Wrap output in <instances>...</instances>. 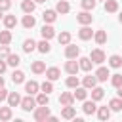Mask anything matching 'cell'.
I'll use <instances>...</instances> for the list:
<instances>
[{
    "mask_svg": "<svg viewBox=\"0 0 122 122\" xmlns=\"http://www.w3.org/2000/svg\"><path fill=\"white\" fill-rule=\"evenodd\" d=\"M8 55H10V48L4 46V44H0V59H6Z\"/></svg>",
    "mask_w": 122,
    "mask_h": 122,
    "instance_id": "obj_43",
    "label": "cell"
},
{
    "mask_svg": "<svg viewBox=\"0 0 122 122\" xmlns=\"http://www.w3.org/2000/svg\"><path fill=\"white\" fill-rule=\"evenodd\" d=\"M30 69H32L34 74H42V72H46V63L44 61H34Z\"/></svg>",
    "mask_w": 122,
    "mask_h": 122,
    "instance_id": "obj_22",
    "label": "cell"
},
{
    "mask_svg": "<svg viewBox=\"0 0 122 122\" xmlns=\"http://www.w3.org/2000/svg\"><path fill=\"white\" fill-rule=\"evenodd\" d=\"M97 118L99 120H109L111 118V107H99L97 109Z\"/></svg>",
    "mask_w": 122,
    "mask_h": 122,
    "instance_id": "obj_21",
    "label": "cell"
},
{
    "mask_svg": "<svg viewBox=\"0 0 122 122\" xmlns=\"http://www.w3.org/2000/svg\"><path fill=\"white\" fill-rule=\"evenodd\" d=\"M0 17H2V10H0Z\"/></svg>",
    "mask_w": 122,
    "mask_h": 122,
    "instance_id": "obj_51",
    "label": "cell"
},
{
    "mask_svg": "<svg viewBox=\"0 0 122 122\" xmlns=\"http://www.w3.org/2000/svg\"><path fill=\"white\" fill-rule=\"evenodd\" d=\"M80 4H82V8H84L86 11H90V10H93V8H95V0H82Z\"/></svg>",
    "mask_w": 122,
    "mask_h": 122,
    "instance_id": "obj_41",
    "label": "cell"
},
{
    "mask_svg": "<svg viewBox=\"0 0 122 122\" xmlns=\"http://www.w3.org/2000/svg\"><path fill=\"white\" fill-rule=\"evenodd\" d=\"M2 86H4V78L0 76V88H2Z\"/></svg>",
    "mask_w": 122,
    "mask_h": 122,
    "instance_id": "obj_48",
    "label": "cell"
},
{
    "mask_svg": "<svg viewBox=\"0 0 122 122\" xmlns=\"http://www.w3.org/2000/svg\"><path fill=\"white\" fill-rule=\"evenodd\" d=\"M109 65L114 67V69L122 67V57H120V55H111V57H109Z\"/></svg>",
    "mask_w": 122,
    "mask_h": 122,
    "instance_id": "obj_36",
    "label": "cell"
},
{
    "mask_svg": "<svg viewBox=\"0 0 122 122\" xmlns=\"http://www.w3.org/2000/svg\"><path fill=\"white\" fill-rule=\"evenodd\" d=\"M34 2H36V4H42V2H46V0H34Z\"/></svg>",
    "mask_w": 122,
    "mask_h": 122,
    "instance_id": "obj_49",
    "label": "cell"
},
{
    "mask_svg": "<svg viewBox=\"0 0 122 122\" xmlns=\"http://www.w3.org/2000/svg\"><path fill=\"white\" fill-rule=\"evenodd\" d=\"M10 42H11V32H10V29H6V30H0V44L8 46Z\"/></svg>",
    "mask_w": 122,
    "mask_h": 122,
    "instance_id": "obj_25",
    "label": "cell"
},
{
    "mask_svg": "<svg viewBox=\"0 0 122 122\" xmlns=\"http://www.w3.org/2000/svg\"><path fill=\"white\" fill-rule=\"evenodd\" d=\"M65 84H67L69 88H78V84H80V82H78V76H76V74H71V76L67 78V82H65Z\"/></svg>",
    "mask_w": 122,
    "mask_h": 122,
    "instance_id": "obj_38",
    "label": "cell"
},
{
    "mask_svg": "<svg viewBox=\"0 0 122 122\" xmlns=\"http://www.w3.org/2000/svg\"><path fill=\"white\" fill-rule=\"evenodd\" d=\"M118 21H120V23H122V13H120V15H118Z\"/></svg>",
    "mask_w": 122,
    "mask_h": 122,
    "instance_id": "obj_50",
    "label": "cell"
},
{
    "mask_svg": "<svg viewBox=\"0 0 122 122\" xmlns=\"http://www.w3.org/2000/svg\"><path fill=\"white\" fill-rule=\"evenodd\" d=\"M36 103H38V105H48V103H50L48 93H44V92H42V93H38V95H36Z\"/></svg>",
    "mask_w": 122,
    "mask_h": 122,
    "instance_id": "obj_40",
    "label": "cell"
},
{
    "mask_svg": "<svg viewBox=\"0 0 122 122\" xmlns=\"http://www.w3.org/2000/svg\"><path fill=\"white\" fill-rule=\"evenodd\" d=\"M109 107H111V111H122V97H114V99H111Z\"/></svg>",
    "mask_w": 122,
    "mask_h": 122,
    "instance_id": "obj_32",
    "label": "cell"
},
{
    "mask_svg": "<svg viewBox=\"0 0 122 122\" xmlns=\"http://www.w3.org/2000/svg\"><path fill=\"white\" fill-rule=\"evenodd\" d=\"M103 95H105V90L103 88H92V99L93 101H99V99H103Z\"/></svg>",
    "mask_w": 122,
    "mask_h": 122,
    "instance_id": "obj_28",
    "label": "cell"
},
{
    "mask_svg": "<svg viewBox=\"0 0 122 122\" xmlns=\"http://www.w3.org/2000/svg\"><path fill=\"white\" fill-rule=\"evenodd\" d=\"M95 76H97V82H107V78H109L111 74H109V69H107V67H99V69L95 71Z\"/></svg>",
    "mask_w": 122,
    "mask_h": 122,
    "instance_id": "obj_12",
    "label": "cell"
},
{
    "mask_svg": "<svg viewBox=\"0 0 122 122\" xmlns=\"http://www.w3.org/2000/svg\"><path fill=\"white\" fill-rule=\"evenodd\" d=\"M82 84H84V88H88V90H92V88H95V84H97V76L93 74H88V76H84V80H82Z\"/></svg>",
    "mask_w": 122,
    "mask_h": 122,
    "instance_id": "obj_16",
    "label": "cell"
},
{
    "mask_svg": "<svg viewBox=\"0 0 122 122\" xmlns=\"http://www.w3.org/2000/svg\"><path fill=\"white\" fill-rule=\"evenodd\" d=\"M118 97H122V86H118Z\"/></svg>",
    "mask_w": 122,
    "mask_h": 122,
    "instance_id": "obj_47",
    "label": "cell"
},
{
    "mask_svg": "<svg viewBox=\"0 0 122 122\" xmlns=\"http://www.w3.org/2000/svg\"><path fill=\"white\" fill-rule=\"evenodd\" d=\"M57 40H59V44H63V46H67V44H71V32H67V30H63L59 36H57Z\"/></svg>",
    "mask_w": 122,
    "mask_h": 122,
    "instance_id": "obj_34",
    "label": "cell"
},
{
    "mask_svg": "<svg viewBox=\"0 0 122 122\" xmlns=\"http://www.w3.org/2000/svg\"><path fill=\"white\" fill-rule=\"evenodd\" d=\"M65 71H67L69 74H76V72L80 71V65H78V61H74V59L67 61V63H65Z\"/></svg>",
    "mask_w": 122,
    "mask_h": 122,
    "instance_id": "obj_7",
    "label": "cell"
},
{
    "mask_svg": "<svg viewBox=\"0 0 122 122\" xmlns=\"http://www.w3.org/2000/svg\"><path fill=\"white\" fill-rule=\"evenodd\" d=\"M6 61H8V65H11V67H17V65L21 63V59H19L17 53H10V55L6 57Z\"/></svg>",
    "mask_w": 122,
    "mask_h": 122,
    "instance_id": "obj_35",
    "label": "cell"
},
{
    "mask_svg": "<svg viewBox=\"0 0 122 122\" xmlns=\"http://www.w3.org/2000/svg\"><path fill=\"white\" fill-rule=\"evenodd\" d=\"M11 118V107H0V120H10Z\"/></svg>",
    "mask_w": 122,
    "mask_h": 122,
    "instance_id": "obj_33",
    "label": "cell"
},
{
    "mask_svg": "<svg viewBox=\"0 0 122 122\" xmlns=\"http://www.w3.org/2000/svg\"><path fill=\"white\" fill-rule=\"evenodd\" d=\"M11 80H13V84H21V82H25V72H23V71H13Z\"/></svg>",
    "mask_w": 122,
    "mask_h": 122,
    "instance_id": "obj_30",
    "label": "cell"
},
{
    "mask_svg": "<svg viewBox=\"0 0 122 122\" xmlns=\"http://www.w3.org/2000/svg\"><path fill=\"white\" fill-rule=\"evenodd\" d=\"M78 55H80V48L74 46V44H67V48H65V57H67V59H76Z\"/></svg>",
    "mask_w": 122,
    "mask_h": 122,
    "instance_id": "obj_2",
    "label": "cell"
},
{
    "mask_svg": "<svg viewBox=\"0 0 122 122\" xmlns=\"http://www.w3.org/2000/svg\"><path fill=\"white\" fill-rule=\"evenodd\" d=\"M92 36H93V30H92L88 25H82V29L78 30V38H80V40H90Z\"/></svg>",
    "mask_w": 122,
    "mask_h": 122,
    "instance_id": "obj_5",
    "label": "cell"
},
{
    "mask_svg": "<svg viewBox=\"0 0 122 122\" xmlns=\"http://www.w3.org/2000/svg\"><path fill=\"white\" fill-rule=\"evenodd\" d=\"M78 65H80V69H82V71L90 72V71H92V67H93V61H92L90 57H80V59H78Z\"/></svg>",
    "mask_w": 122,
    "mask_h": 122,
    "instance_id": "obj_10",
    "label": "cell"
},
{
    "mask_svg": "<svg viewBox=\"0 0 122 122\" xmlns=\"http://www.w3.org/2000/svg\"><path fill=\"white\" fill-rule=\"evenodd\" d=\"M76 21H78L80 25H90V23L93 21V15H92L90 11H86V10H84V11H80V13L76 15Z\"/></svg>",
    "mask_w": 122,
    "mask_h": 122,
    "instance_id": "obj_4",
    "label": "cell"
},
{
    "mask_svg": "<svg viewBox=\"0 0 122 122\" xmlns=\"http://www.w3.org/2000/svg\"><path fill=\"white\" fill-rule=\"evenodd\" d=\"M6 67H8V61H4V59H0V74L6 71Z\"/></svg>",
    "mask_w": 122,
    "mask_h": 122,
    "instance_id": "obj_46",
    "label": "cell"
},
{
    "mask_svg": "<svg viewBox=\"0 0 122 122\" xmlns=\"http://www.w3.org/2000/svg\"><path fill=\"white\" fill-rule=\"evenodd\" d=\"M90 59H92L93 63L101 65V63L105 61V53H103L101 50H92V53H90Z\"/></svg>",
    "mask_w": 122,
    "mask_h": 122,
    "instance_id": "obj_6",
    "label": "cell"
},
{
    "mask_svg": "<svg viewBox=\"0 0 122 122\" xmlns=\"http://www.w3.org/2000/svg\"><path fill=\"white\" fill-rule=\"evenodd\" d=\"M38 90H40V84H38L36 80H30V82H27V84H25V92H27L29 95L38 93Z\"/></svg>",
    "mask_w": 122,
    "mask_h": 122,
    "instance_id": "obj_8",
    "label": "cell"
},
{
    "mask_svg": "<svg viewBox=\"0 0 122 122\" xmlns=\"http://www.w3.org/2000/svg\"><path fill=\"white\" fill-rule=\"evenodd\" d=\"M42 19H44L46 23H53V21L57 19V10H46V11L42 13Z\"/></svg>",
    "mask_w": 122,
    "mask_h": 122,
    "instance_id": "obj_15",
    "label": "cell"
},
{
    "mask_svg": "<svg viewBox=\"0 0 122 122\" xmlns=\"http://www.w3.org/2000/svg\"><path fill=\"white\" fill-rule=\"evenodd\" d=\"M82 111H84V114H93V112H97V105H95V101H93V99H92V101H84Z\"/></svg>",
    "mask_w": 122,
    "mask_h": 122,
    "instance_id": "obj_13",
    "label": "cell"
},
{
    "mask_svg": "<svg viewBox=\"0 0 122 122\" xmlns=\"http://www.w3.org/2000/svg\"><path fill=\"white\" fill-rule=\"evenodd\" d=\"M105 10H107L109 13H114V11L118 10V2H116V0H105Z\"/></svg>",
    "mask_w": 122,
    "mask_h": 122,
    "instance_id": "obj_31",
    "label": "cell"
},
{
    "mask_svg": "<svg viewBox=\"0 0 122 122\" xmlns=\"http://www.w3.org/2000/svg\"><path fill=\"white\" fill-rule=\"evenodd\" d=\"M74 114H76V111H74V107H72V105H65V107H63V111H61V116H63V118H67V120L74 118Z\"/></svg>",
    "mask_w": 122,
    "mask_h": 122,
    "instance_id": "obj_18",
    "label": "cell"
},
{
    "mask_svg": "<svg viewBox=\"0 0 122 122\" xmlns=\"http://www.w3.org/2000/svg\"><path fill=\"white\" fill-rule=\"evenodd\" d=\"M72 101H74V95L69 93V92H63L61 97H59V103H61L63 107H65V105H72Z\"/></svg>",
    "mask_w": 122,
    "mask_h": 122,
    "instance_id": "obj_20",
    "label": "cell"
},
{
    "mask_svg": "<svg viewBox=\"0 0 122 122\" xmlns=\"http://www.w3.org/2000/svg\"><path fill=\"white\" fill-rule=\"evenodd\" d=\"M59 76H61V71H59L57 67H50V69H46V78H48V80L53 82V80H57Z\"/></svg>",
    "mask_w": 122,
    "mask_h": 122,
    "instance_id": "obj_11",
    "label": "cell"
},
{
    "mask_svg": "<svg viewBox=\"0 0 122 122\" xmlns=\"http://www.w3.org/2000/svg\"><path fill=\"white\" fill-rule=\"evenodd\" d=\"M40 34H42V38L50 40V38H53V36H55V29H53V27H50V25H44V27L40 29Z\"/></svg>",
    "mask_w": 122,
    "mask_h": 122,
    "instance_id": "obj_9",
    "label": "cell"
},
{
    "mask_svg": "<svg viewBox=\"0 0 122 122\" xmlns=\"http://www.w3.org/2000/svg\"><path fill=\"white\" fill-rule=\"evenodd\" d=\"M34 50H36V42H34L32 38H27V40L23 42V51L30 53V51H34Z\"/></svg>",
    "mask_w": 122,
    "mask_h": 122,
    "instance_id": "obj_24",
    "label": "cell"
},
{
    "mask_svg": "<svg viewBox=\"0 0 122 122\" xmlns=\"http://www.w3.org/2000/svg\"><path fill=\"white\" fill-rule=\"evenodd\" d=\"M55 10H57V13H69L71 6H69V2H67V0H59V2H57V6H55Z\"/></svg>",
    "mask_w": 122,
    "mask_h": 122,
    "instance_id": "obj_23",
    "label": "cell"
},
{
    "mask_svg": "<svg viewBox=\"0 0 122 122\" xmlns=\"http://www.w3.org/2000/svg\"><path fill=\"white\" fill-rule=\"evenodd\" d=\"M93 38H95L97 44H105V42H107V32H105V30H97V32L93 34Z\"/></svg>",
    "mask_w": 122,
    "mask_h": 122,
    "instance_id": "obj_37",
    "label": "cell"
},
{
    "mask_svg": "<svg viewBox=\"0 0 122 122\" xmlns=\"http://www.w3.org/2000/svg\"><path fill=\"white\" fill-rule=\"evenodd\" d=\"M72 95H74V99L84 101V99L88 97V88H84V86L80 88V86H78V88H74V93H72Z\"/></svg>",
    "mask_w": 122,
    "mask_h": 122,
    "instance_id": "obj_19",
    "label": "cell"
},
{
    "mask_svg": "<svg viewBox=\"0 0 122 122\" xmlns=\"http://www.w3.org/2000/svg\"><path fill=\"white\" fill-rule=\"evenodd\" d=\"M36 99H32L30 95H27V97H23L21 99V109L23 111H32V109H36Z\"/></svg>",
    "mask_w": 122,
    "mask_h": 122,
    "instance_id": "obj_3",
    "label": "cell"
},
{
    "mask_svg": "<svg viewBox=\"0 0 122 122\" xmlns=\"http://www.w3.org/2000/svg\"><path fill=\"white\" fill-rule=\"evenodd\" d=\"M34 25H36V19H34L30 13H27V15L23 17V27H25V29H32Z\"/></svg>",
    "mask_w": 122,
    "mask_h": 122,
    "instance_id": "obj_26",
    "label": "cell"
},
{
    "mask_svg": "<svg viewBox=\"0 0 122 122\" xmlns=\"http://www.w3.org/2000/svg\"><path fill=\"white\" fill-rule=\"evenodd\" d=\"M111 84H112L114 88L122 86V74H112V78H111Z\"/></svg>",
    "mask_w": 122,
    "mask_h": 122,
    "instance_id": "obj_42",
    "label": "cell"
},
{
    "mask_svg": "<svg viewBox=\"0 0 122 122\" xmlns=\"http://www.w3.org/2000/svg\"><path fill=\"white\" fill-rule=\"evenodd\" d=\"M34 8H36V2H34V0H23V2H21V10H23L25 13H32Z\"/></svg>",
    "mask_w": 122,
    "mask_h": 122,
    "instance_id": "obj_14",
    "label": "cell"
},
{
    "mask_svg": "<svg viewBox=\"0 0 122 122\" xmlns=\"http://www.w3.org/2000/svg\"><path fill=\"white\" fill-rule=\"evenodd\" d=\"M36 50H38L40 53H48V51L51 50V46H50V42H48V40L44 38L42 42H38V44H36Z\"/></svg>",
    "mask_w": 122,
    "mask_h": 122,
    "instance_id": "obj_27",
    "label": "cell"
},
{
    "mask_svg": "<svg viewBox=\"0 0 122 122\" xmlns=\"http://www.w3.org/2000/svg\"><path fill=\"white\" fill-rule=\"evenodd\" d=\"M8 95H10V93H8V90L2 86V88H0V103H2V101H6V99H8Z\"/></svg>",
    "mask_w": 122,
    "mask_h": 122,
    "instance_id": "obj_45",
    "label": "cell"
},
{
    "mask_svg": "<svg viewBox=\"0 0 122 122\" xmlns=\"http://www.w3.org/2000/svg\"><path fill=\"white\" fill-rule=\"evenodd\" d=\"M8 105H10V107H17V105H21V95H19L17 92H11V93L8 95Z\"/></svg>",
    "mask_w": 122,
    "mask_h": 122,
    "instance_id": "obj_17",
    "label": "cell"
},
{
    "mask_svg": "<svg viewBox=\"0 0 122 122\" xmlns=\"http://www.w3.org/2000/svg\"><path fill=\"white\" fill-rule=\"evenodd\" d=\"M48 116H50V107L48 105H40L34 111V120L36 122H44V120H48Z\"/></svg>",
    "mask_w": 122,
    "mask_h": 122,
    "instance_id": "obj_1",
    "label": "cell"
},
{
    "mask_svg": "<svg viewBox=\"0 0 122 122\" xmlns=\"http://www.w3.org/2000/svg\"><path fill=\"white\" fill-rule=\"evenodd\" d=\"M15 25H17L15 15H6V17H4V27H6V29H13Z\"/></svg>",
    "mask_w": 122,
    "mask_h": 122,
    "instance_id": "obj_29",
    "label": "cell"
},
{
    "mask_svg": "<svg viewBox=\"0 0 122 122\" xmlns=\"http://www.w3.org/2000/svg\"><path fill=\"white\" fill-rule=\"evenodd\" d=\"M40 90H42L44 93H48V95H50V93L53 92V84H51V80H46L44 84H40Z\"/></svg>",
    "mask_w": 122,
    "mask_h": 122,
    "instance_id": "obj_39",
    "label": "cell"
},
{
    "mask_svg": "<svg viewBox=\"0 0 122 122\" xmlns=\"http://www.w3.org/2000/svg\"><path fill=\"white\" fill-rule=\"evenodd\" d=\"M10 6H11V0H0V10H2V11L10 10Z\"/></svg>",
    "mask_w": 122,
    "mask_h": 122,
    "instance_id": "obj_44",
    "label": "cell"
}]
</instances>
